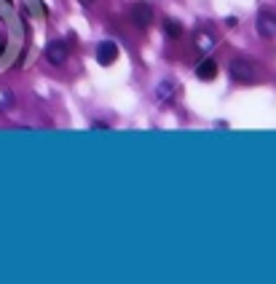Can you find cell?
<instances>
[{
	"mask_svg": "<svg viewBox=\"0 0 276 284\" xmlns=\"http://www.w3.org/2000/svg\"><path fill=\"white\" fill-rule=\"evenodd\" d=\"M129 19H132V24L137 30H148L150 22H153V8H150V3H145V0L134 3L132 11H129Z\"/></svg>",
	"mask_w": 276,
	"mask_h": 284,
	"instance_id": "cell-1",
	"label": "cell"
},
{
	"mask_svg": "<svg viewBox=\"0 0 276 284\" xmlns=\"http://www.w3.org/2000/svg\"><path fill=\"white\" fill-rule=\"evenodd\" d=\"M228 70H230V78H236V81H242V83H249L255 78V64L249 59H233L228 64Z\"/></svg>",
	"mask_w": 276,
	"mask_h": 284,
	"instance_id": "cell-2",
	"label": "cell"
},
{
	"mask_svg": "<svg viewBox=\"0 0 276 284\" xmlns=\"http://www.w3.org/2000/svg\"><path fill=\"white\" fill-rule=\"evenodd\" d=\"M67 54H70V51H67V43H64V41H51V43L46 46V59H48L51 64H57V67L67 62Z\"/></svg>",
	"mask_w": 276,
	"mask_h": 284,
	"instance_id": "cell-3",
	"label": "cell"
},
{
	"mask_svg": "<svg viewBox=\"0 0 276 284\" xmlns=\"http://www.w3.org/2000/svg\"><path fill=\"white\" fill-rule=\"evenodd\" d=\"M258 32H260V38H274V32H276V16H274V11L263 8V11L258 14Z\"/></svg>",
	"mask_w": 276,
	"mask_h": 284,
	"instance_id": "cell-4",
	"label": "cell"
},
{
	"mask_svg": "<svg viewBox=\"0 0 276 284\" xmlns=\"http://www.w3.org/2000/svg\"><path fill=\"white\" fill-rule=\"evenodd\" d=\"M118 59V46L113 41H102L97 46V62L99 64H113Z\"/></svg>",
	"mask_w": 276,
	"mask_h": 284,
	"instance_id": "cell-5",
	"label": "cell"
},
{
	"mask_svg": "<svg viewBox=\"0 0 276 284\" xmlns=\"http://www.w3.org/2000/svg\"><path fill=\"white\" fill-rule=\"evenodd\" d=\"M196 75H199V81H212V78L217 75V62H215V59H204V62L196 67Z\"/></svg>",
	"mask_w": 276,
	"mask_h": 284,
	"instance_id": "cell-6",
	"label": "cell"
},
{
	"mask_svg": "<svg viewBox=\"0 0 276 284\" xmlns=\"http://www.w3.org/2000/svg\"><path fill=\"white\" fill-rule=\"evenodd\" d=\"M155 94H158V99H164V102H172L174 99V83L172 81H161L158 89H155Z\"/></svg>",
	"mask_w": 276,
	"mask_h": 284,
	"instance_id": "cell-7",
	"label": "cell"
},
{
	"mask_svg": "<svg viewBox=\"0 0 276 284\" xmlns=\"http://www.w3.org/2000/svg\"><path fill=\"white\" fill-rule=\"evenodd\" d=\"M164 32H167L169 38H180L185 30H183V24H180L177 19H167V22H164Z\"/></svg>",
	"mask_w": 276,
	"mask_h": 284,
	"instance_id": "cell-8",
	"label": "cell"
},
{
	"mask_svg": "<svg viewBox=\"0 0 276 284\" xmlns=\"http://www.w3.org/2000/svg\"><path fill=\"white\" fill-rule=\"evenodd\" d=\"M196 46H199V51H209L215 46L212 35H196Z\"/></svg>",
	"mask_w": 276,
	"mask_h": 284,
	"instance_id": "cell-9",
	"label": "cell"
},
{
	"mask_svg": "<svg viewBox=\"0 0 276 284\" xmlns=\"http://www.w3.org/2000/svg\"><path fill=\"white\" fill-rule=\"evenodd\" d=\"M225 24H228V27H236V24H239V19H236V16H228V19H225Z\"/></svg>",
	"mask_w": 276,
	"mask_h": 284,
	"instance_id": "cell-10",
	"label": "cell"
},
{
	"mask_svg": "<svg viewBox=\"0 0 276 284\" xmlns=\"http://www.w3.org/2000/svg\"><path fill=\"white\" fill-rule=\"evenodd\" d=\"M78 3H81V6H92L94 0H78Z\"/></svg>",
	"mask_w": 276,
	"mask_h": 284,
	"instance_id": "cell-11",
	"label": "cell"
},
{
	"mask_svg": "<svg viewBox=\"0 0 276 284\" xmlns=\"http://www.w3.org/2000/svg\"><path fill=\"white\" fill-rule=\"evenodd\" d=\"M3 48H6V43H3V41H0V54H3Z\"/></svg>",
	"mask_w": 276,
	"mask_h": 284,
	"instance_id": "cell-12",
	"label": "cell"
}]
</instances>
